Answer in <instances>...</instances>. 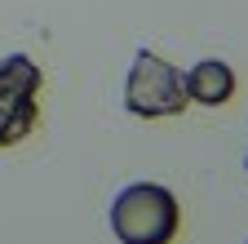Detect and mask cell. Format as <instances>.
<instances>
[{"label":"cell","instance_id":"277c9868","mask_svg":"<svg viewBox=\"0 0 248 244\" xmlns=\"http://www.w3.org/2000/svg\"><path fill=\"white\" fill-rule=\"evenodd\" d=\"M182 80H186V98L200 107H226L239 89L231 63H222V58H200L191 71H182Z\"/></svg>","mask_w":248,"mask_h":244},{"label":"cell","instance_id":"3957f363","mask_svg":"<svg viewBox=\"0 0 248 244\" xmlns=\"http://www.w3.org/2000/svg\"><path fill=\"white\" fill-rule=\"evenodd\" d=\"M40 84L45 71L31 63L27 53H9L0 58V151L22 142L40 120Z\"/></svg>","mask_w":248,"mask_h":244},{"label":"cell","instance_id":"7a4b0ae2","mask_svg":"<svg viewBox=\"0 0 248 244\" xmlns=\"http://www.w3.org/2000/svg\"><path fill=\"white\" fill-rule=\"evenodd\" d=\"M186 102L191 98H186L182 71L173 63H164L160 53L138 49L129 63V76H124V107H129V115L164 120V115H182Z\"/></svg>","mask_w":248,"mask_h":244},{"label":"cell","instance_id":"6da1fadb","mask_svg":"<svg viewBox=\"0 0 248 244\" xmlns=\"http://www.w3.org/2000/svg\"><path fill=\"white\" fill-rule=\"evenodd\" d=\"M111 235L120 244H173L182 227L177 195L160 182H129L107 209Z\"/></svg>","mask_w":248,"mask_h":244},{"label":"cell","instance_id":"5b68a950","mask_svg":"<svg viewBox=\"0 0 248 244\" xmlns=\"http://www.w3.org/2000/svg\"><path fill=\"white\" fill-rule=\"evenodd\" d=\"M244 173H248V146H244Z\"/></svg>","mask_w":248,"mask_h":244}]
</instances>
